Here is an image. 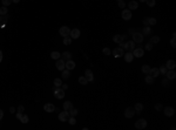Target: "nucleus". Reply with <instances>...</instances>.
<instances>
[{"label":"nucleus","instance_id":"f257e3e1","mask_svg":"<svg viewBox=\"0 0 176 130\" xmlns=\"http://www.w3.org/2000/svg\"><path fill=\"white\" fill-rule=\"evenodd\" d=\"M54 97L58 100H61L65 97V90L62 88H59V87H56V88L54 89Z\"/></svg>","mask_w":176,"mask_h":130},{"label":"nucleus","instance_id":"f03ea898","mask_svg":"<svg viewBox=\"0 0 176 130\" xmlns=\"http://www.w3.org/2000/svg\"><path fill=\"white\" fill-rule=\"evenodd\" d=\"M147 127V121L144 119H140L135 122V128L136 129H144Z\"/></svg>","mask_w":176,"mask_h":130},{"label":"nucleus","instance_id":"7ed1b4c3","mask_svg":"<svg viewBox=\"0 0 176 130\" xmlns=\"http://www.w3.org/2000/svg\"><path fill=\"white\" fill-rule=\"evenodd\" d=\"M135 114H136V113H135V109L132 107H128L126 110H124V116H126L127 119H133L135 116Z\"/></svg>","mask_w":176,"mask_h":130},{"label":"nucleus","instance_id":"20e7f679","mask_svg":"<svg viewBox=\"0 0 176 130\" xmlns=\"http://www.w3.org/2000/svg\"><path fill=\"white\" fill-rule=\"evenodd\" d=\"M122 48L126 49L127 52H132V50L135 48V42L134 41H127L126 43H123Z\"/></svg>","mask_w":176,"mask_h":130},{"label":"nucleus","instance_id":"39448f33","mask_svg":"<svg viewBox=\"0 0 176 130\" xmlns=\"http://www.w3.org/2000/svg\"><path fill=\"white\" fill-rule=\"evenodd\" d=\"M133 41H134L135 43H141V42L143 41V34L135 32L134 34H133Z\"/></svg>","mask_w":176,"mask_h":130},{"label":"nucleus","instance_id":"423d86ee","mask_svg":"<svg viewBox=\"0 0 176 130\" xmlns=\"http://www.w3.org/2000/svg\"><path fill=\"white\" fill-rule=\"evenodd\" d=\"M59 33H60V35H61L62 38H65V36H69L70 29H69L67 26H62V27H60V29H59Z\"/></svg>","mask_w":176,"mask_h":130},{"label":"nucleus","instance_id":"0eeeda50","mask_svg":"<svg viewBox=\"0 0 176 130\" xmlns=\"http://www.w3.org/2000/svg\"><path fill=\"white\" fill-rule=\"evenodd\" d=\"M55 66H56V69L58 70H64V69L66 68V62L65 60H62V59H58L56 60V63H55Z\"/></svg>","mask_w":176,"mask_h":130},{"label":"nucleus","instance_id":"6e6552de","mask_svg":"<svg viewBox=\"0 0 176 130\" xmlns=\"http://www.w3.org/2000/svg\"><path fill=\"white\" fill-rule=\"evenodd\" d=\"M113 55H114V57H121L124 55V50L121 47H118V48L113 49Z\"/></svg>","mask_w":176,"mask_h":130},{"label":"nucleus","instance_id":"1a4fd4ad","mask_svg":"<svg viewBox=\"0 0 176 130\" xmlns=\"http://www.w3.org/2000/svg\"><path fill=\"white\" fill-rule=\"evenodd\" d=\"M69 119V113L67 110H64L62 113L59 114V120L61 121V122H67Z\"/></svg>","mask_w":176,"mask_h":130},{"label":"nucleus","instance_id":"9d476101","mask_svg":"<svg viewBox=\"0 0 176 130\" xmlns=\"http://www.w3.org/2000/svg\"><path fill=\"white\" fill-rule=\"evenodd\" d=\"M121 16H122L123 20L128 21V20H130V19H132V16H133V15H132V11H130V9H123Z\"/></svg>","mask_w":176,"mask_h":130},{"label":"nucleus","instance_id":"9b49d317","mask_svg":"<svg viewBox=\"0 0 176 130\" xmlns=\"http://www.w3.org/2000/svg\"><path fill=\"white\" fill-rule=\"evenodd\" d=\"M80 34H81V32L79 28H74V29H72L70 31V33H69V36L72 39H79L80 38Z\"/></svg>","mask_w":176,"mask_h":130},{"label":"nucleus","instance_id":"f8f14e48","mask_svg":"<svg viewBox=\"0 0 176 130\" xmlns=\"http://www.w3.org/2000/svg\"><path fill=\"white\" fill-rule=\"evenodd\" d=\"M143 54H144V50L142 49V48H134V49H133V55H134V57H142Z\"/></svg>","mask_w":176,"mask_h":130},{"label":"nucleus","instance_id":"ddd939ff","mask_svg":"<svg viewBox=\"0 0 176 130\" xmlns=\"http://www.w3.org/2000/svg\"><path fill=\"white\" fill-rule=\"evenodd\" d=\"M163 111H164V115L167 117H172V116H174V114H175V110H174V108H172V107H166L164 109H163Z\"/></svg>","mask_w":176,"mask_h":130},{"label":"nucleus","instance_id":"4468645a","mask_svg":"<svg viewBox=\"0 0 176 130\" xmlns=\"http://www.w3.org/2000/svg\"><path fill=\"white\" fill-rule=\"evenodd\" d=\"M84 77L87 79L88 82H93L94 81V76H93V72L90 69H86V72H84Z\"/></svg>","mask_w":176,"mask_h":130},{"label":"nucleus","instance_id":"2eb2a0df","mask_svg":"<svg viewBox=\"0 0 176 130\" xmlns=\"http://www.w3.org/2000/svg\"><path fill=\"white\" fill-rule=\"evenodd\" d=\"M44 110L46 111V113H53L55 110V106L52 103H46L44 106Z\"/></svg>","mask_w":176,"mask_h":130},{"label":"nucleus","instance_id":"dca6fc26","mask_svg":"<svg viewBox=\"0 0 176 130\" xmlns=\"http://www.w3.org/2000/svg\"><path fill=\"white\" fill-rule=\"evenodd\" d=\"M164 75H167V79H168V80H174V79L176 77V73H175L174 69H168Z\"/></svg>","mask_w":176,"mask_h":130},{"label":"nucleus","instance_id":"f3484780","mask_svg":"<svg viewBox=\"0 0 176 130\" xmlns=\"http://www.w3.org/2000/svg\"><path fill=\"white\" fill-rule=\"evenodd\" d=\"M123 56H124V61L128 62V63H130V62L134 60V55H133V53H132V52H127V53L124 54Z\"/></svg>","mask_w":176,"mask_h":130},{"label":"nucleus","instance_id":"a211bd4d","mask_svg":"<svg viewBox=\"0 0 176 130\" xmlns=\"http://www.w3.org/2000/svg\"><path fill=\"white\" fill-rule=\"evenodd\" d=\"M124 38H126V35H120V34H116L113 36V41L116 42V43H121V42L124 40Z\"/></svg>","mask_w":176,"mask_h":130},{"label":"nucleus","instance_id":"6ab92c4d","mask_svg":"<svg viewBox=\"0 0 176 130\" xmlns=\"http://www.w3.org/2000/svg\"><path fill=\"white\" fill-rule=\"evenodd\" d=\"M75 62L73 61L72 59L70 60H68V61H66V69H68V70H72V69L75 68Z\"/></svg>","mask_w":176,"mask_h":130},{"label":"nucleus","instance_id":"aec40b11","mask_svg":"<svg viewBox=\"0 0 176 130\" xmlns=\"http://www.w3.org/2000/svg\"><path fill=\"white\" fill-rule=\"evenodd\" d=\"M149 75L152 77H157L158 75H160V70H158V68H150V70H149Z\"/></svg>","mask_w":176,"mask_h":130},{"label":"nucleus","instance_id":"412c9836","mask_svg":"<svg viewBox=\"0 0 176 130\" xmlns=\"http://www.w3.org/2000/svg\"><path fill=\"white\" fill-rule=\"evenodd\" d=\"M166 67H167V69H175L176 62L174 61V60H168L167 63H166Z\"/></svg>","mask_w":176,"mask_h":130},{"label":"nucleus","instance_id":"4be33fe9","mask_svg":"<svg viewBox=\"0 0 176 130\" xmlns=\"http://www.w3.org/2000/svg\"><path fill=\"white\" fill-rule=\"evenodd\" d=\"M62 79H65V80H68L69 77H70V70H68V69H64L62 70Z\"/></svg>","mask_w":176,"mask_h":130},{"label":"nucleus","instance_id":"5701e85b","mask_svg":"<svg viewBox=\"0 0 176 130\" xmlns=\"http://www.w3.org/2000/svg\"><path fill=\"white\" fill-rule=\"evenodd\" d=\"M134 109H135V113H136V114H141V111L143 110V104L136 103L135 104V107H134Z\"/></svg>","mask_w":176,"mask_h":130},{"label":"nucleus","instance_id":"b1692460","mask_svg":"<svg viewBox=\"0 0 176 130\" xmlns=\"http://www.w3.org/2000/svg\"><path fill=\"white\" fill-rule=\"evenodd\" d=\"M72 108H73V103L70 102V101H66L65 103H64V110L69 111Z\"/></svg>","mask_w":176,"mask_h":130},{"label":"nucleus","instance_id":"393cba45","mask_svg":"<svg viewBox=\"0 0 176 130\" xmlns=\"http://www.w3.org/2000/svg\"><path fill=\"white\" fill-rule=\"evenodd\" d=\"M128 7H129V9H138V1H130L129 4H128Z\"/></svg>","mask_w":176,"mask_h":130},{"label":"nucleus","instance_id":"a878e982","mask_svg":"<svg viewBox=\"0 0 176 130\" xmlns=\"http://www.w3.org/2000/svg\"><path fill=\"white\" fill-rule=\"evenodd\" d=\"M150 33H152V28H150V26H144L143 28H142V34L143 35H150Z\"/></svg>","mask_w":176,"mask_h":130},{"label":"nucleus","instance_id":"bb28decb","mask_svg":"<svg viewBox=\"0 0 176 130\" xmlns=\"http://www.w3.org/2000/svg\"><path fill=\"white\" fill-rule=\"evenodd\" d=\"M61 56H62V60L68 61V60H70V59H72V54L69 53V52H64V53L61 54Z\"/></svg>","mask_w":176,"mask_h":130},{"label":"nucleus","instance_id":"cd10ccee","mask_svg":"<svg viewBox=\"0 0 176 130\" xmlns=\"http://www.w3.org/2000/svg\"><path fill=\"white\" fill-rule=\"evenodd\" d=\"M50 57H52L53 60H58V59L61 57V54L59 53V52H52V53H50Z\"/></svg>","mask_w":176,"mask_h":130},{"label":"nucleus","instance_id":"c85d7f7f","mask_svg":"<svg viewBox=\"0 0 176 130\" xmlns=\"http://www.w3.org/2000/svg\"><path fill=\"white\" fill-rule=\"evenodd\" d=\"M144 81H146V83H148V84H153V83H154V77H152V76L149 75V74H147V76H146Z\"/></svg>","mask_w":176,"mask_h":130},{"label":"nucleus","instance_id":"c756f323","mask_svg":"<svg viewBox=\"0 0 176 130\" xmlns=\"http://www.w3.org/2000/svg\"><path fill=\"white\" fill-rule=\"evenodd\" d=\"M149 70H150V66L148 65H144V66H142V73L143 74H149Z\"/></svg>","mask_w":176,"mask_h":130},{"label":"nucleus","instance_id":"7c9ffc66","mask_svg":"<svg viewBox=\"0 0 176 130\" xmlns=\"http://www.w3.org/2000/svg\"><path fill=\"white\" fill-rule=\"evenodd\" d=\"M7 13H8V9L6 6L0 7V15H7Z\"/></svg>","mask_w":176,"mask_h":130},{"label":"nucleus","instance_id":"2f4dec72","mask_svg":"<svg viewBox=\"0 0 176 130\" xmlns=\"http://www.w3.org/2000/svg\"><path fill=\"white\" fill-rule=\"evenodd\" d=\"M70 43H72V38H70V36H65V38H64V45L68 46Z\"/></svg>","mask_w":176,"mask_h":130},{"label":"nucleus","instance_id":"473e14b6","mask_svg":"<svg viewBox=\"0 0 176 130\" xmlns=\"http://www.w3.org/2000/svg\"><path fill=\"white\" fill-rule=\"evenodd\" d=\"M68 113H69V116H73V117H75V116L78 115V109H76V108L73 107L72 109L68 111Z\"/></svg>","mask_w":176,"mask_h":130},{"label":"nucleus","instance_id":"72a5a7b5","mask_svg":"<svg viewBox=\"0 0 176 130\" xmlns=\"http://www.w3.org/2000/svg\"><path fill=\"white\" fill-rule=\"evenodd\" d=\"M79 83L86 86V84L88 83V81H87V79H86L84 76H80V77H79Z\"/></svg>","mask_w":176,"mask_h":130},{"label":"nucleus","instance_id":"f704fd0d","mask_svg":"<svg viewBox=\"0 0 176 130\" xmlns=\"http://www.w3.org/2000/svg\"><path fill=\"white\" fill-rule=\"evenodd\" d=\"M150 43H158L160 42V36H153V38H150Z\"/></svg>","mask_w":176,"mask_h":130},{"label":"nucleus","instance_id":"c9c22d12","mask_svg":"<svg viewBox=\"0 0 176 130\" xmlns=\"http://www.w3.org/2000/svg\"><path fill=\"white\" fill-rule=\"evenodd\" d=\"M62 84V81H61V79H55V80H54V87H60V86H61Z\"/></svg>","mask_w":176,"mask_h":130},{"label":"nucleus","instance_id":"e433bc0d","mask_svg":"<svg viewBox=\"0 0 176 130\" xmlns=\"http://www.w3.org/2000/svg\"><path fill=\"white\" fill-rule=\"evenodd\" d=\"M67 122H68L70 126H74V124L76 123V120H75V117H73V116H69V119H68Z\"/></svg>","mask_w":176,"mask_h":130},{"label":"nucleus","instance_id":"4c0bfd02","mask_svg":"<svg viewBox=\"0 0 176 130\" xmlns=\"http://www.w3.org/2000/svg\"><path fill=\"white\" fill-rule=\"evenodd\" d=\"M28 120H30V119H28V116H27V115H22V116H21V119H20V122L25 124V123L28 122Z\"/></svg>","mask_w":176,"mask_h":130},{"label":"nucleus","instance_id":"58836bf2","mask_svg":"<svg viewBox=\"0 0 176 130\" xmlns=\"http://www.w3.org/2000/svg\"><path fill=\"white\" fill-rule=\"evenodd\" d=\"M146 4L148 5V7H154L155 6V0H146Z\"/></svg>","mask_w":176,"mask_h":130},{"label":"nucleus","instance_id":"ea45409f","mask_svg":"<svg viewBox=\"0 0 176 130\" xmlns=\"http://www.w3.org/2000/svg\"><path fill=\"white\" fill-rule=\"evenodd\" d=\"M158 70H160V73H161V74H163V75H164V74L167 73V70H168V69H167V67H166V66H161Z\"/></svg>","mask_w":176,"mask_h":130},{"label":"nucleus","instance_id":"a19ab883","mask_svg":"<svg viewBox=\"0 0 176 130\" xmlns=\"http://www.w3.org/2000/svg\"><path fill=\"white\" fill-rule=\"evenodd\" d=\"M102 53H104V55H110V54H112V50L109 49V48H107V47H104V49H102Z\"/></svg>","mask_w":176,"mask_h":130},{"label":"nucleus","instance_id":"79ce46f5","mask_svg":"<svg viewBox=\"0 0 176 130\" xmlns=\"http://www.w3.org/2000/svg\"><path fill=\"white\" fill-rule=\"evenodd\" d=\"M1 2H2V6H6V7H7V6H10V5L12 4V0H2Z\"/></svg>","mask_w":176,"mask_h":130},{"label":"nucleus","instance_id":"37998d69","mask_svg":"<svg viewBox=\"0 0 176 130\" xmlns=\"http://www.w3.org/2000/svg\"><path fill=\"white\" fill-rule=\"evenodd\" d=\"M156 19L155 18H149V26H154V25H156Z\"/></svg>","mask_w":176,"mask_h":130},{"label":"nucleus","instance_id":"c03bdc74","mask_svg":"<svg viewBox=\"0 0 176 130\" xmlns=\"http://www.w3.org/2000/svg\"><path fill=\"white\" fill-rule=\"evenodd\" d=\"M142 23L144 26H149V18H144V19L142 20Z\"/></svg>","mask_w":176,"mask_h":130},{"label":"nucleus","instance_id":"a18cd8bd","mask_svg":"<svg viewBox=\"0 0 176 130\" xmlns=\"http://www.w3.org/2000/svg\"><path fill=\"white\" fill-rule=\"evenodd\" d=\"M155 109H156L157 111H160V110L163 109V107H162V104H161V103H156V104H155Z\"/></svg>","mask_w":176,"mask_h":130},{"label":"nucleus","instance_id":"49530a36","mask_svg":"<svg viewBox=\"0 0 176 130\" xmlns=\"http://www.w3.org/2000/svg\"><path fill=\"white\" fill-rule=\"evenodd\" d=\"M146 49H147V50H152V49H153V43L148 42V43L146 45Z\"/></svg>","mask_w":176,"mask_h":130},{"label":"nucleus","instance_id":"de8ad7c7","mask_svg":"<svg viewBox=\"0 0 176 130\" xmlns=\"http://www.w3.org/2000/svg\"><path fill=\"white\" fill-rule=\"evenodd\" d=\"M170 46H172V48H175V47H176V41H175V38H172V40H170Z\"/></svg>","mask_w":176,"mask_h":130},{"label":"nucleus","instance_id":"09e8293b","mask_svg":"<svg viewBox=\"0 0 176 130\" xmlns=\"http://www.w3.org/2000/svg\"><path fill=\"white\" fill-rule=\"evenodd\" d=\"M168 83H169L168 79H163V80H162V84H163L164 87H167V86H168Z\"/></svg>","mask_w":176,"mask_h":130},{"label":"nucleus","instance_id":"8fccbe9b","mask_svg":"<svg viewBox=\"0 0 176 130\" xmlns=\"http://www.w3.org/2000/svg\"><path fill=\"white\" fill-rule=\"evenodd\" d=\"M119 7L122 8V9L126 7V4H124V1H119Z\"/></svg>","mask_w":176,"mask_h":130},{"label":"nucleus","instance_id":"3c124183","mask_svg":"<svg viewBox=\"0 0 176 130\" xmlns=\"http://www.w3.org/2000/svg\"><path fill=\"white\" fill-rule=\"evenodd\" d=\"M16 116V119H18V120H20V119H21V116H22V113H19V111H18Z\"/></svg>","mask_w":176,"mask_h":130},{"label":"nucleus","instance_id":"603ef678","mask_svg":"<svg viewBox=\"0 0 176 130\" xmlns=\"http://www.w3.org/2000/svg\"><path fill=\"white\" fill-rule=\"evenodd\" d=\"M24 109H25V108H24V106H19V107H18V111H19V113H22Z\"/></svg>","mask_w":176,"mask_h":130},{"label":"nucleus","instance_id":"864d4df0","mask_svg":"<svg viewBox=\"0 0 176 130\" xmlns=\"http://www.w3.org/2000/svg\"><path fill=\"white\" fill-rule=\"evenodd\" d=\"M128 33H129V34H134L135 33V28H129V31H128Z\"/></svg>","mask_w":176,"mask_h":130},{"label":"nucleus","instance_id":"5fc2aeb1","mask_svg":"<svg viewBox=\"0 0 176 130\" xmlns=\"http://www.w3.org/2000/svg\"><path fill=\"white\" fill-rule=\"evenodd\" d=\"M62 86V89H64V90H67V89H68V86H67V84H61Z\"/></svg>","mask_w":176,"mask_h":130},{"label":"nucleus","instance_id":"6e6d98bb","mask_svg":"<svg viewBox=\"0 0 176 130\" xmlns=\"http://www.w3.org/2000/svg\"><path fill=\"white\" fill-rule=\"evenodd\" d=\"M2 117H4V111L1 110V109H0V120L2 119Z\"/></svg>","mask_w":176,"mask_h":130},{"label":"nucleus","instance_id":"4d7b16f0","mask_svg":"<svg viewBox=\"0 0 176 130\" xmlns=\"http://www.w3.org/2000/svg\"><path fill=\"white\" fill-rule=\"evenodd\" d=\"M10 111H11V113H14V111H16V108H14V107H11V108H10Z\"/></svg>","mask_w":176,"mask_h":130},{"label":"nucleus","instance_id":"13d9d810","mask_svg":"<svg viewBox=\"0 0 176 130\" xmlns=\"http://www.w3.org/2000/svg\"><path fill=\"white\" fill-rule=\"evenodd\" d=\"M1 61H2V52L0 50V63H1Z\"/></svg>","mask_w":176,"mask_h":130},{"label":"nucleus","instance_id":"bf43d9fd","mask_svg":"<svg viewBox=\"0 0 176 130\" xmlns=\"http://www.w3.org/2000/svg\"><path fill=\"white\" fill-rule=\"evenodd\" d=\"M19 1H20V0H12V2H14V4H18Z\"/></svg>","mask_w":176,"mask_h":130},{"label":"nucleus","instance_id":"052dcab7","mask_svg":"<svg viewBox=\"0 0 176 130\" xmlns=\"http://www.w3.org/2000/svg\"><path fill=\"white\" fill-rule=\"evenodd\" d=\"M140 1H141V2H146V0H140Z\"/></svg>","mask_w":176,"mask_h":130},{"label":"nucleus","instance_id":"680f3d73","mask_svg":"<svg viewBox=\"0 0 176 130\" xmlns=\"http://www.w3.org/2000/svg\"><path fill=\"white\" fill-rule=\"evenodd\" d=\"M118 1H123V0H118Z\"/></svg>","mask_w":176,"mask_h":130}]
</instances>
